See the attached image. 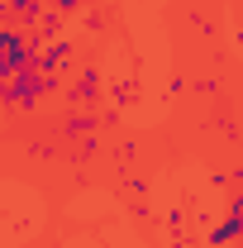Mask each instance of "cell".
Masks as SVG:
<instances>
[{"mask_svg":"<svg viewBox=\"0 0 243 248\" xmlns=\"http://www.w3.org/2000/svg\"><path fill=\"white\" fill-rule=\"evenodd\" d=\"M100 129V110H67L62 115V139H91Z\"/></svg>","mask_w":243,"mask_h":248,"instance_id":"277c9868","label":"cell"},{"mask_svg":"<svg viewBox=\"0 0 243 248\" xmlns=\"http://www.w3.org/2000/svg\"><path fill=\"white\" fill-rule=\"evenodd\" d=\"M72 58H76V43L72 38H48L38 48V72H72Z\"/></svg>","mask_w":243,"mask_h":248,"instance_id":"7a4b0ae2","label":"cell"},{"mask_svg":"<svg viewBox=\"0 0 243 248\" xmlns=\"http://www.w3.org/2000/svg\"><path fill=\"white\" fill-rule=\"evenodd\" d=\"M224 215H243V186H239V191H229V201H224Z\"/></svg>","mask_w":243,"mask_h":248,"instance_id":"5b68a950","label":"cell"},{"mask_svg":"<svg viewBox=\"0 0 243 248\" xmlns=\"http://www.w3.org/2000/svg\"><path fill=\"white\" fill-rule=\"evenodd\" d=\"M81 5H86V0H53V10H58V15H76Z\"/></svg>","mask_w":243,"mask_h":248,"instance_id":"8992f818","label":"cell"},{"mask_svg":"<svg viewBox=\"0 0 243 248\" xmlns=\"http://www.w3.org/2000/svg\"><path fill=\"white\" fill-rule=\"evenodd\" d=\"M229 248H243V239H234V244H229Z\"/></svg>","mask_w":243,"mask_h":248,"instance_id":"52a82bcc","label":"cell"},{"mask_svg":"<svg viewBox=\"0 0 243 248\" xmlns=\"http://www.w3.org/2000/svg\"><path fill=\"white\" fill-rule=\"evenodd\" d=\"M234 239H243V215H219L205 229V248H229Z\"/></svg>","mask_w":243,"mask_h":248,"instance_id":"3957f363","label":"cell"},{"mask_svg":"<svg viewBox=\"0 0 243 248\" xmlns=\"http://www.w3.org/2000/svg\"><path fill=\"white\" fill-rule=\"evenodd\" d=\"M172 248H186V244H182V239H177V244H172Z\"/></svg>","mask_w":243,"mask_h":248,"instance_id":"ba28073f","label":"cell"},{"mask_svg":"<svg viewBox=\"0 0 243 248\" xmlns=\"http://www.w3.org/2000/svg\"><path fill=\"white\" fill-rule=\"evenodd\" d=\"M62 105L67 110H100V67L95 62H81L76 81L62 86Z\"/></svg>","mask_w":243,"mask_h":248,"instance_id":"6da1fadb","label":"cell"}]
</instances>
